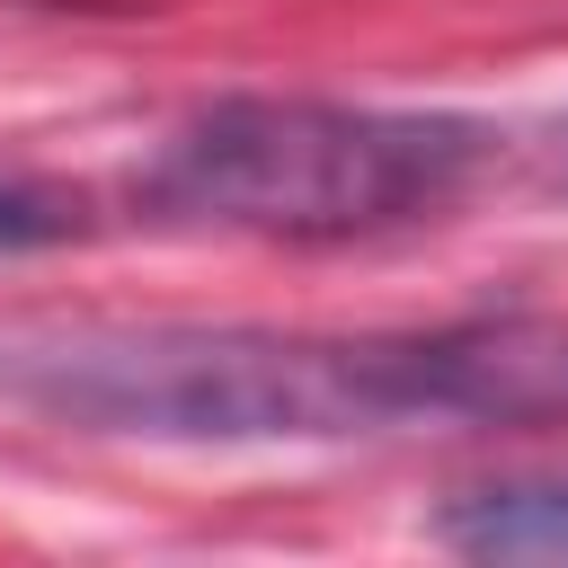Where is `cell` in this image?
Wrapping results in <instances>:
<instances>
[{
  "mask_svg": "<svg viewBox=\"0 0 568 568\" xmlns=\"http://www.w3.org/2000/svg\"><path fill=\"white\" fill-rule=\"evenodd\" d=\"M426 532L462 559H568V470L479 479V488L444 497Z\"/></svg>",
  "mask_w": 568,
  "mask_h": 568,
  "instance_id": "cell-4",
  "label": "cell"
},
{
  "mask_svg": "<svg viewBox=\"0 0 568 568\" xmlns=\"http://www.w3.org/2000/svg\"><path fill=\"white\" fill-rule=\"evenodd\" d=\"M488 169V124L346 98H213L142 160V204L195 231L364 240L444 213Z\"/></svg>",
  "mask_w": 568,
  "mask_h": 568,
  "instance_id": "cell-2",
  "label": "cell"
},
{
  "mask_svg": "<svg viewBox=\"0 0 568 568\" xmlns=\"http://www.w3.org/2000/svg\"><path fill=\"white\" fill-rule=\"evenodd\" d=\"M559 169H568V133H559Z\"/></svg>",
  "mask_w": 568,
  "mask_h": 568,
  "instance_id": "cell-6",
  "label": "cell"
},
{
  "mask_svg": "<svg viewBox=\"0 0 568 568\" xmlns=\"http://www.w3.org/2000/svg\"><path fill=\"white\" fill-rule=\"evenodd\" d=\"M0 399L115 444H346L444 417L435 337H284L240 320H44L0 337Z\"/></svg>",
  "mask_w": 568,
  "mask_h": 568,
  "instance_id": "cell-1",
  "label": "cell"
},
{
  "mask_svg": "<svg viewBox=\"0 0 568 568\" xmlns=\"http://www.w3.org/2000/svg\"><path fill=\"white\" fill-rule=\"evenodd\" d=\"M444 417H568V328L435 337Z\"/></svg>",
  "mask_w": 568,
  "mask_h": 568,
  "instance_id": "cell-3",
  "label": "cell"
},
{
  "mask_svg": "<svg viewBox=\"0 0 568 568\" xmlns=\"http://www.w3.org/2000/svg\"><path fill=\"white\" fill-rule=\"evenodd\" d=\"M80 231H89L80 195H62V186H44V178L0 169V257H9V248H53V240H80Z\"/></svg>",
  "mask_w": 568,
  "mask_h": 568,
  "instance_id": "cell-5",
  "label": "cell"
}]
</instances>
